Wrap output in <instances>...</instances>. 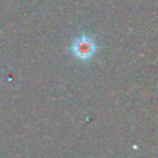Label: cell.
I'll return each instance as SVG.
<instances>
[{
    "label": "cell",
    "mask_w": 158,
    "mask_h": 158,
    "mask_svg": "<svg viewBox=\"0 0 158 158\" xmlns=\"http://www.w3.org/2000/svg\"><path fill=\"white\" fill-rule=\"evenodd\" d=\"M69 51L72 52L74 58L86 62V60L91 59L94 57V54L96 53L98 44H96L94 37H91L86 33H83V35L78 36L72 42V44L69 46Z\"/></svg>",
    "instance_id": "6da1fadb"
}]
</instances>
